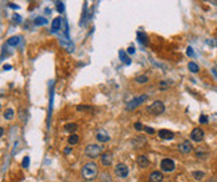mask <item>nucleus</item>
<instances>
[{"label": "nucleus", "instance_id": "9b49d317", "mask_svg": "<svg viewBox=\"0 0 217 182\" xmlns=\"http://www.w3.org/2000/svg\"><path fill=\"white\" fill-rule=\"evenodd\" d=\"M159 137L162 139V140H172L175 137V134L170 130H166V129H162L159 131Z\"/></svg>", "mask_w": 217, "mask_h": 182}, {"label": "nucleus", "instance_id": "bb28decb", "mask_svg": "<svg viewBox=\"0 0 217 182\" xmlns=\"http://www.w3.org/2000/svg\"><path fill=\"white\" fill-rule=\"evenodd\" d=\"M29 163H30V157H29V156H25V157L23 158V163H21L23 167H24V168H28V167H29Z\"/></svg>", "mask_w": 217, "mask_h": 182}, {"label": "nucleus", "instance_id": "a211bd4d", "mask_svg": "<svg viewBox=\"0 0 217 182\" xmlns=\"http://www.w3.org/2000/svg\"><path fill=\"white\" fill-rule=\"evenodd\" d=\"M64 129H65V131H67V132H74V131H76L77 130V125L76 124H66L65 126H64Z\"/></svg>", "mask_w": 217, "mask_h": 182}, {"label": "nucleus", "instance_id": "c9c22d12", "mask_svg": "<svg viewBox=\"0 0 217 182\" xmlns=\"http://www.w3.org/2000/svg\"><path fill=\"white\" fill-rule=\"evenodd\" d=\"M70 152H71V148H70V147H65V148H64V153H65V155H69Z\"/></svg>", "mask_w": 217, "mask_h": 182}, {"label": "nucleus", "instance_id": "0eeeda50", "mask_svg": "<svg viewBox=\"0 0 217 182\" xmlns=\"http://www.w3.org/2000/svg\"><path fill=\"white\" fill-rule=\"evenodd\" d=\"M203 137H205V132L200 127L193 129V131L191 132V140L195 141V142H201L203 140Z\"/></svg>", "mask_w": 217, "mask_h": 182}, {"label": "nucleus", "instance_id": "2f4dec72", "mask_svg": "<svg viewBox=\"0 0 217 182\" xmlns=\"http://www.w3.org/2000/svg\"><path fill=\"white\" fill-rule=\"evenodd\" d=\"M134 127H135V130H137V131H141V130L144 129V126H142L141 122H136V124L134 125Z\"/></svg>", "mask_w": 217, "mask_h": 182}, {"label": "nucleus", "instance_id": "c85d7f7f", "mask_svg": "<svg viewBox=\"0 0 217 182\" xmlns=\"http://www.w3.org/2000/svg\"><path fill=\"white\" fill-rule=\"evenodd\" d=\"M167 87H169V82H166V81H161V82H160V89H161L162 91H165Z\"/></svg>", "mask_w": 217, "mask_h": 182}, {"label": "nucleus", "instance_id": "9d476101", "mask_svg": "<svg viewBox=\"0 0 217 182\" xmlns=\"http://www.w3.org/2000/svg\"><path fill=\"white\" fill-rule=\"evenodd\" d=\"M96 139H97V141H100V142H107V141H110V136H108V134L105 131V130H102V129H100V130H97V132H96Z\"/></svg>", "mask_w": 217, "mask_h": 182}, {"label": "nucleus", "instance_id": "39448f33", "mask_svg": "<svg viewBox=\"0 0 217 182\" xmlns=\"http://www.w3.org/2000/svg\"><path fill=\"white\" fill-rule=\"evenodd\" d=\"M115 175L119 178H126L129 176V167L125 163H118L115 166Z\"/></svg>", "mask_w": 217, "mask_h": 182}, {"label": "nucleus", "instance_id": "f8f14e48", "mask_svg": "<svg viewBox=\"0 0 217 182\" xmlns=\"http://www.w3.org/2000/svg\"><path fill=\"white\" fill-rule=\"evenodd\" d=\"M136 163H137L139 167H141V168H146V167L150 166V160H149L146 156L141 155V156H139V157L136 158Z\"/></svg>", "mask_w": 217, "mask_h": 182}, {"label": "nucleus", "instance_id": "423d86ee", "mask_svg": "<svg viewBox=\"0 0 217 182\" xmlns=\"http://www.w3.org/2000/svg\"><path fill=\"white\" fill-rule=\"evenodd\" d=\"M161 170L164 172H172L175 170V162L171 158H164L161 161Z\"/></svg>", "mask_w": 217, "mask_h": 182}, {"label": "nucleus", "instance_id": "7ed1b4c3", "mask_svg": "<svg viewBox=\"0 0 217 182\" xmlns=\"http://www.w3.org/2000/svg\"><path fill=\"white\" fill-rule=\"evenodd\" d=\"M102 153V147L99 145H89L85 148V155L90 158H96Z\"/></svg>", "mask_w": 217, "mask_h": 182}, {"label": "nucleus", "instance_id": "4c0bfd02", "mask_svg": "<svg viewBox=\"0 0 217 182\" xmlns=\"http://www.w3.org/2000/svg\"><path fill=\"white\" fill-rule=\"evenodd\" d=\"M3 69H4V70H10V69H12V65H9V64H5Z\"/></svg>", "mask_w": 217, "mask_h": 182}, {"label": "nucleus", "instance_id": "b1692460", "mask_svg": "<svg viewBox=\"0 0 217 182\" xmlns=\"http://www.w3.org/2000/svg\"><path fill=\"white\" fill-rule=\"evenodd\" d=\"M86 4H84V9H82V15H81V20H80V26H84L85 20H86Z\"/></svg>", "mask_w": 217, "mask_h": 182}, {"label": "nucleus", "instance_id": "cd10ccee", "mask_svg": "<svg viewBox=\"0 0 217 182\" xmlns=\"http://www.w3.org/2000/svg\"><path fill=\"white\" fill-rule=\"evenodd\" d=\"M56 9H58V11H59V13H64V10H65L64 4H62L61 2H59V3L56 4Z\"/></svg>", "mask_w": 217, "mask_h": 182}, {"label": "nucleus", "instance_id": "4468645a", "mask_svg": "<svg viewBox=\"0 0 217 182\" xmlns=\"http://www.w3.org/2000/svg\"><path fill=\"white\" fill-rule=\"evenodd\" d=\"M61 24H62V20H61V18H55L54 20H53V24H51V29H53V31H59L60 30V28H61Z\"/></svg>", "mask_w": 217, "mask_h": 182}, {"label": "nucleus", "instance_id": "5701e85b", "mask_svg": "<svg viewBox=\"0 0 217 182\" xmlns=\"http://www.w3.org/2000/svg\"><path fill=\"white\" fill-rule=\"evenodd\" d=\"M100 182H113V178L108 173H104L100 177Z\"/></svg>", "mask_w": 217, "mask_h": 182}, {"label": "nucleus", "instance_id": "c756f323", "mask_svg": "<svg viewBox=\"0 0 217 182\" xmlns=\"http://www.w3.org/2000/svg\"><path fill=\"white\" fill-rule=\"evenodd\" d=\"M13 20H14V23H21V16L18 15V14H14L13 15Z\"/></svg>", "mask_w": 217, "mask_h": 182}, {"label": "nucleus", "instance_id": "a878e982", "mask_svg": "<svg viewBox=\"0 0 217 182\" xmlns=\"http://www.w3.org/2000/svg\"><path fill=\"white\" fill-rule=\"evenodd\" d=\"M48 21H46V19L45 18H41V16H39V18H36L35 19V25H45Z\"/></svg>", "mask_w": 217, "mask_h": 182}, {"label": "nucleus", "instance_id": "1a4fd4ad", "mask_svg": "<svg viewBox=\"0 0 217 182\" xmlns=\"http://www.w3.org/2000/svg\"><path fill=\"white\" fill-rule=\"evenodd\" d=\"M113 163V153L111 152H105L101 155V165L104 167H108Z\"/></svg>", "mask_w": 217, "mask_h": 182}, {"label": "nucleus", "instance_id": "f03ea898", "mask_svg": "<svg viewBox=\"0 0 217 182\" xmlns=\"http://www.w3.org/2000/svg\"><path fill=\"white\" fill-rule=\"evenodd\" d=\"M164 111H165V105H164L162 101H159V100H157V101H154V102L147 107V112L151 114V115H155V116L164 114Z\"/></svg>", "mask_w": 217, "mask_h": 182}, {"label": "nucleus", "instance_id": "f3484780", "mask_svg": "<svg viewBox=\"0 0 217 182\" xmlns=\"http://www.w3.org/2000/svg\"><path fill=\"white\" fill-rule=\"evenodd\" d=\"M19 41H20V38H19V36H12V38L8 39V45H10V46H16V45L19 44Z\"/></svg>", "mask_w": 217, "mask_h": 182}, {"label": "nucleus", "instance_id": "ddd939ff", "mask_svg": "<svg viewBox=\"0 0 217 182\" xmlns=\"http://www.w3.org/2000/svg\"><path fill=\"white\" fill-rule=\"evenodd\" d=\"M162 180H164V175L160 171L152 172L149 177V182H162Z\"/></svg>", "mask_w": 217, "mask_h": 182}, {"label": "nucleus", "instance_id": "58836bf2", "mask_svg": "<svg viewBox=\"0 0 217 182\" xmlns=\"http://www.w3.org/2000/svg\"><path fill=\"white\" fill-rule=\"evenodd\" d=\"M4 135V129L3 127H0V137H2Z\"/></svg>", "mask_w": 217, "mask_h": 182}, {"label": "nucleus", "instance_id": "f257e3e1", "mask_svg": "<svg viewBox=\"0 0 217 182\" xmlns=\"http://www.w3.org/2000/svg\"><path fill=\"white\" fill-rule=\"evenodd\" d=\"M81 173H82V177L86 180V181H92L97 177V166L94 163V162H87L84 165L82 170H81Z\"/></svg>", "mask_w": 217, "mask_h": 182}, {"label": "nucleus", "instance_id": "aec40b11", "mask_svg": "<svg viewBox=\"0 0 217 182\" xmlns=\"http://www.w3.org/2000/svg\"><path fill=\"white\" fill-rule=\"evenodd\" d=\"M188 70H190L191 72L196 74V72H198V71H200V67H198V65H197L196 62L191 61V62H188Z\"/></svg>", "mask_w": 217, "mask_h": 182}, {"label": "nucleus", "instance_id": "6ab92c4d", "mask_svg": "<svg viewBox=\"0 0 217 182\" xmlns=\"http://www.w3.org/2000/svg\"><path fill=\"white\" fill-rule=\"evenodd\" d=\"M79 140H80V137H79L77 135L71 134V135L69 136V139H67V142H69L70 145H76V143L79 142Z\"/></svg>", "mask_w": 217, "mask_h": 182}, {"label": "nucleus", "instance_id": "2eb2a0df", "mask_svg": "<svg viewBox=\"0 0 217 182\" xmlns=\"http://www.w3.org/2000/svg\"><path fill=\"white\" fill-rule=\"evenodd\" d=\"M119 57H120V60H121L124 64H126V65H130V64H131V60L129 59V55H127L126 51L120 50V51H119Z\"/></svg>", "mask_w": 217, "mask_h": 182}, {"label": "nucleus", "instance_id": "f704fd0d", "mask_svg": "<svg viewBox=\"0 0 217 182\" xmlns=\"http://www.w3.org/2000/svg\"><path fill=\"white\" fill-rule=\"evenodd\" d=\"M127 54H135V49H134L132 46H130V48L127 49Z\"/></svg>", "mask_w": 217, "mask_h": 182}, {"label": "nucleus", "instance_id": "412c9836", "mask_svg": "<svg viewBox=\"0 0 217 182\" xmlns=\"http://www.w3.org/2000/svg\"><path fill=\"white\" fill-rule=\"evenodd\" d=\"M137 39H139V41H140L141 44H146V43H147V36H146V34L142 33V31H139V33H137Z\"/></svg>", "mask_w": 217, "mask_h": 182}, {"label": "nucleus", "instance_id": "7c9ffc66", "mask_svg": "<svg viewBox=\"0 0 217 182\" xmlns=\"http://www.w3.org/2000/svg\"><path fill=\"white\" fill-rule=\"evenodd\" d=\"M186 54H187L188 56H191V57H192V56H195V52H193V49H192L191 46H188V48H187V50H186Z\"/></svg>", "mask_w": 217, "mask_h": 182}, {"label": "nucleus", "instance_id": "e433bc0d", "mask_svg": "<svg viewBox=\"0 0 217 182\" xmlns=\"http://www.w3.org/2000/svg\"><path fill=\"white\" fill-rule=\"evenodd\" d=\"M9 8L14 9V10H18V9H19V7H18V5H15V4H9Z\"/></svg>", "mask_w": 217, "mask_h": 182}, {"label": "nucleus", "instance_id": "a19ab883", "mask_svg": "<svg viewBox=\"0 0 217 182\" xmlns=\"http://www.w3.org/2000/svg\"><path fill=\"white\" fill-rule=\"evenodd\" d=\"M212 3H216V0H212Z\"/></svg>", "mask_w": 217, "mask_h": 182}, {"label": "nucleus", "instance_id": "20e7f679", "mask_svg": "<svg viewBox=\"0 0 217 182\" xmlns=\"http://www.w3.org/2000/svg\"><path fill=\"white\" fill-rule=\"evenodd\" d=\"M147 99H149V98H147V95H141V96H137V98L132 99L131 101H129V104H127L126 109H127L129 111H132V110H135L136 107H139L141 104H144V102H145Z\"/></svg>", "mask_w": 217, "mask_h": 182}, {"label": "nucleus", "instance_id": "473e14b6", "mask_svg": "<svg viewBox=\"0 0 217 182\" xmlns=\"http://www.w3.org/2000/svg\"><path fill=\"white\" fill-rule=\"evenodd\" d=\"M145 129V131L147 132V134H150V135H154L155 134V130L152 129V127H149V126H146V127H144Z\"/></svg>", "mask_w": 217, "mask_h": 182}, {"label": "nucleus", "instance_id": "ea45409f", "mask_svg": "<svg viewBox=\"0 0 217 182\" xmlns=\"http://www.w3.org/2000/svg\"><path fill=\"white\" fill-rule=\"evenodd\" d=\"M207 182H216V181H215V180H213V178H211V180H208V181H207Z\"/></svg>", "mask_w": 217, "mask_h": 182}, {"label": "nucleus", "instance_id": "393cba45", "mask_svg": "<svg viewBox=\"0 0 217 182\" xmlns=\"http://www.w3.org/2000/svg\"><path fill=\"white\" fill-rule=\"evenodd\" d=\"M192 176H193L196 180H201V178H203L205 172H202V171H193V172H192Z\"/></svg>", "mask_w": 217, "mask_h": 182}, {"label": "nucleus", "instance_id": "dca6fc26", "mask_svg": "<svg viewBox=\"0 0 217 182\" xmlns=\"http://www.w3.org/2000/svg\"><path fill=\"white\" fill-rule=\"evenodd\" d=\"M3 116H4L5 120H13L14 119V110L13 109H7L3 114Z\"/></svg>", "mask_w": 217, "mask_h": 182}, {"label": "nucleus", "instance_id": "6e6552de", "mask_svg": "<svg viewBox=\"0 0 217 182\" xmlns=\"http://www.w3.org/2000/svg\"><path fill=\"white\" fill-rule=\"evenodd\" d=\"M192 150H193V146L188 140H186V141H183L182 143L178 145V151L181 153H190Z\"/></svg>", "mask_w": 217, "mask_h": 182}, {"label": "nucleus", "instance_id": "4be33fe9", "mask_svg": "<svg viewBox=\"0 0 217 182\" xmlns=\"http://www.w3.org/2000/svg\"><path fill=\"white\" fill-rule=\"evenodd\" d=\"M135 81H136L137 84H146V82L149 81V77H147L146 75H141V76H137V77L135 79Z\"/></svg>", "mask_w": 217, "mask_h": 182}, {"label": "nucleus", "instance_id": "72a5a7b5", "mask_svg": "<svg viewBox=\"0 0 217 182\" xmlns=\"http://www.w3.org/2000/svg\"><path fill=\"white\" fill-rule=\"evenodd\" d=\"M207 120H208V119H207L205 115H202V116L200 117V122H201V124H206V122H207Z\"/></svg>", "mask_w": 217, "mask_h": 182}]
</instances>
